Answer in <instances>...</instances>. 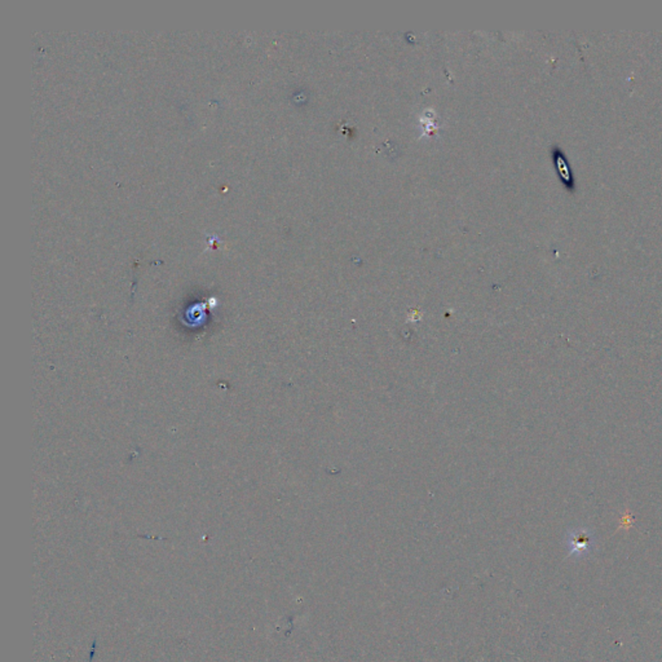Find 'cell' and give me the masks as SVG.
<instances>
[{
    "label": "cell",
    "instance_id": "7a4b0ae2",
    "mask_svg": "<svg viewBox=\"0 0 662 662\" xmlns=\"http://www.w3.org/2000/svg\"><path fill=\"white\" fill-rule=\"evenodd\" d=\"M555 158H556V164H558V170H559L561 178L567 181L569 186H573V178H572V174L569 170V166L566 162V158L563 157V154L560 151L555 154Z\"/></svg>",
    "mask_w": 662,
    "mask_h": 662
},
{
    "label": "cell",
    "instance_id": "6da1fadb",
    "mask_svg": "<svg viewBox=\"0 0 662 662\" xmlns=\"http://www.w3.org/2000/svg\"><path fill=\"white\" fill-rule=\"evenodd\" d=\"M568 556L574 559L586 558L594 551L595 537L587 528H574L566 536Z\"/></svg>",
    "mask_w": 662,
    "mask_h": 662
}]
</instances>
